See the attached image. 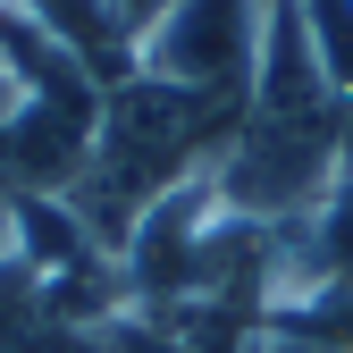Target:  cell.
<instances>
[{"label":"cell","instance_id":"8992f818","mask_svg":"<svg viewBox=\"0 0 353 353\" xmlns=\"http://www.w3.org/2000/svg\"><path fill=\"white\" fill-rule=\"evenodd\" d=\"M345 353H353V345H345Z\"/></svg>","mask_w":353,"mask_h":353},{"label":"cell","instance_id":"6da1fadb","mask_svg":"<svg viewBox=\"0 0 353 353\" xmlns=\"http://www.w3.org/2000/svg\"><path fill=\"white\" fill-rule=\"evenodd\" d=\"M236 118H244V101H210V93H185V84H160V76H118L101 93L84 176L59 194L68 219L101 252H126V236L143 228L152 202L210 176V160L236 135Z\"/></svg>","mask_w":353,"mask_h":353},{"label":"cell","instance_id":"3957f363","mask_svg":"<svg viewBox=\"0 0 353 353\" xmlns=\"http://www.w3.org/2000/svg\"><path fill=\"white\" fill-rule=\"evenodd\" d=\"M17 252V194H0V261Z\"/></svg>","mask_w":353,"mask_h":353},{"label":"cell","instance_id":"277c9868","mask_svg":"<svg viewBox=\"0 0 353 353\" xmlns=\"http://www.w3.org/2000/svg\"><path fill=\"white\" fill-rule=\"evenodd\" d=\"M143 17H152V0H143Z\"/></svg>","mask_w":353,"mask_h":353},{"label":"cell","instance_id":"7a4b0ae2","mask_svg":"<svg viewBox=\"0 0 353 353\" xmlns=\"http://www.w3.org/2000/svg\"><path fill=\"white\" fill-rule=\"evenodd\" d=\"M261 34H270V0H160L135 34V76L244 101L261 68Z\"/></svg>","mask_w":353,"mask_h":353},{"label":"cell","instance_id":"5b68a950","mask_svg":"<svg viewBox=\"0 0 353 353\" xmlns=\"http://www.w3.org/2000/svg\"><path fill=\"white\" fill-rule=\"evenodd\" d=\"M0 9H9V0H0Z\"/></svg>","mask_w":353,"mask_h":353}]
</instances>
